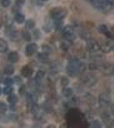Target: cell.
Instances as JSON below:
<instances>
[{
    "label": "cell",
    "mask_w": 114,
    "mask_h": 128,
    "mask_svg": "<svg viewBox=\"0 0 114 128\" xmlns=\"http://www.w3.org/2000/svg\"><path fill=\"white\" fill-rule=\"evenodd\" d=\"M7 100L10 105H16L18 101L17 96L16 95L13 93L9 95Z\"/></svg>",
    "instance_id": "10"
},
{
    "label": "cell",
    "mask_w": 114,
    "mask_h": 128,
    "mask_svg": "<svg viewBox=\"0 0 114 128\" xmlns=\"http://www.w3.org/2000/svg\"><path fill=\"white\" fill-rule=\"evenodd\" d=\"M40 107L36 102L31 104L30 112L34 115H37L40 112Z\"/></svg>",
    "instance_id": "12"
},
{
    "label": "cell",
    "mask_w": 114,
    "mask_h": 128,
    "mask_svg": "<svg viewBox=\"0 0 114 128\" xmlns=\"http://www.w3.org/2000/svg\"><path fill=\"white\" fill-rule=\"evenodd\" d=\"M8 58L9 61L12 63H16L19 61L20 57L19 54L16 51L10 52L8 54Z\"/></svg>",
    "instance_id": "6"
},
{
    "label": "cell",
    "mask_w": 114,
    "mask_h": 128,
    "mask_svg": "<svg viewBox=\"0 0 114 128\" xmlns=\"http://www.w3.org/2000/svg\"><path fill=\"white\" fill-rule=\"evenodd\" d=\"M0 3L3 8H7L10 5L11 2L10 0H0Z\"/></svg>",
    "instance_id": "23"
},
{
    "label": "cell",
    "mask_w": 114,
    "mask_h": 128,
    "mask_svg": "<svg viewBox=\"0 0 114 128\" xmlns=\"http://www.w3.org/2000/svg\"><path fill=\"white\" fill-rule=\"evenodd\" d=\"M37 58L42 63H46L48 61V54L44 52H40L37 55Z\"/></svg>",
    "instance_id": "11"
},
{
    "label": "cell",
    "mask_w": 114,
    "mask_h": 128,
    "mask_svg": "<svg viewBox=\"0 0 114 128\" xmlns=\"http://www.w3.org/2000/svg\"><path fill=\"white\" fill-rule=\"evenodd\" d=\"M35 26V22L32 19H29L27 20L25 24V28L28 30L33 29Z\"/></svg>",
    "instance_id": "16"
},
{
    "label": "cell",
    "mask_w": 114,
    "mask_h": 128,
    "mask_svg": "<svg viewBox=\"0 0 114 128\" xmlns=\"http://www.w3.org/2000/svg\"><path fill=\"white\" fill-rule=\"evenodd\" d=\"M2 88L0 87V96L2 95Z\"/></svg>",
    "instance_id": "29"
},
{
    "label": "cell",
    "mask_w": 114,
    "mask_h": 128,
    "mask_svg": "<svg viewBox=\"0 0 114 128\" xmlns=\"http://www.w3.org/2000/svg\"><path fill=\"white\" fill-rule=\"evenodd\" d=\"M1 28H2V26H1V24H0V29H1Z\"/></svg>",
    "instance_id": "32"
},
{
    "label": "cell",
    "mask_w": 114,
    "mask_h": 128,
    "mask_svg": "<svg viewBox=\"0 0 114 128\" xmlns=\"http://www.w3.org/2000/svg\"><path fill=\"white\" fill-rule=\"evenodd\" d=\"M34 35L35 36V38H37V39L39 38L40 36V32L37 30H35L34 32Z\"/></svg>",
    "instance_id": "28"
},
{
    "label": "cell",
    "mask_w": 114,
    "mask_h": 128,
    "mask_svg": "<svg viewBox=\"0 0 114 128\" xmlns=\"http://www.w3.org/2000/svg\"><path fill=\"white\" fill-rule=\"evenodd\" d=\"M64 23L62 20H56L54 22V30L56 31H59L62 30L63 28Z\"/></svg>",
    "instance_id": "18"
},
{
    "label": "cell",
    "mask_w": 114,
    "mask_h": 128,
    "mask_svg": "<svg viewBox=\"0 0 114 128\" xmlns=\"http://www.w3.org/2000/svg\"><path fill=\"white\" fill-rule=\"evenodd\" d=\"M15 72V68L11 64H8L4 69V73L7 75H11Z\"/></svg>",
    "instance_id": "8"
},
{
    "label": "cell",
    "mask_w": 114,
    "mask_h": 128,
    "mask_svg": "<svg viewBox=\"0 0 114 128\" xmlns=\"http://www.w3.org/2000/svg\"><path fill=\"white\" fill-rule=\"evenodd\" d=\"M8 50V43L5 40L0 38V53H5Z\"/></svg>",
    "instance_id": "9"
},
{
    "label": "cell",
    "mask_w": 114,
    "mask_h": 128,
    "mask_svg": "<svg viewBox=\"0 0 114 128\" xmlns=\"http://www.w3.org/2000/svg\"><path fill=\"white\" fill-rule=\"evenodd\" d=\"M14 82V80L10 77H6L3 81V84L6 86H12Z\"/></svg>",
    "instance_id": "19"
},
{
    "label": "cell",
    "mask_w": 114,
    "mask_h": 128,
    "mask_svg": "<svg viewBox=\"0 0 114 128\" xmlns=\"http://www.w3.org/2000/svg\"><path fill=\"white\" fill-rule=\"evenodd\" d=\"M14 88L11 86H6L2 90V92L5 95H9L13 93Z\"/></svg>",
    "instance_id": "17"
},
{
    "label": "cell",
    "mask_w": 114,
    "mask_h": 128,
    "mask_svg": "<svg viewBox=\"0 0 114 128\" xmlns=\"http://www.w3.org/2000/svg\"><path fill=\"white\" fill-rule=\"evenodd\" d=\"M88 1H89L90 2H91V1H92L93 0H87Z\"/></svg>",
    "instance_id": "31"
},
{
    "label": "cell",
    "mask_w": 114,
    "mask_h": 128,
    "mask_svg": "<svg viewBox=\"0 0 114 128\" xmlns=\"http://www.w3.org/2000/svg\"><path fill=\"white\" fill-rule=\"evenodd\" d=\"M113 30H114V26H113Z\"/></svg>",
    "instance_id": "33"
},
{
    "label": "cell",
    "mask_w": 114,
    "mask_h": 128,
    "mask_svg": "<svg viewBox=\"0 0 114 128\" xmlns=\"http://www.w3.org/2000/svg\"><path fill=\"white\" fill-rule=\"evenodd\" d=\"M34 73V70L31 66L25 65L22 67L21 70L20 74L22 76L26 78L31 77Z\"/></svg>",
    "instance_id": "4"
},
{
    "label": "cell",
    "mask_w": 114,
    "mask_h": 128,
    "mask_svg": "<svg viewBox=\"0 0 114 128\" xmlns=\"http://www.w3.org/2000/svg\"><path fill=\"white\" fill-rule=\"evenodd\" d=\"M63 34L66 40H70L74 38V30L73 26L67 25L63 29Z\"/></svg>",
    "instance_id": "3"
},
{
    "label": "cell",
    "mask_w": 114,
    "mask_h": 128,
    "mask_svg": "<svg viewBox=\"0 0 114 128\" xmlns=\"http://www.w3.org/2000/svg\"><path fill=\"white\" fill-rule=\"evenodd\" d=\"M9 37L10 40L13 42H19L22 38V34L18 31L14 30L10 32Z\"/></svg>",
    "instance_id": "5"
},
{
    "label": "cell",
    "mask_w": 114,
    "mask_h": 128,
    "mask_svg": "<svg viewBox=\"0 0 114 128\" xmlns=\"http://www.w3.org/2000/svg\"><path fill=\"white\" fill-rule=\"evenodd\" d=\"M45 75V72L42 70H39L37 72L36 74L35 75V81L37 82V84H40L44 78Z\"/></svg>",
    "instance_id": "7"
},
{
    "label": "cell",
    "mask_w": 114,
    "mask_h": 128,
    "mask_svg": "<svg viewBox=\"0 0 114 128\" xmlns=\"http://www.w3.org/2000/svg\"><path fill=\"white\" fill-rule=\"evenodd\" d=\"M26 92V88L24 85H23L21 86L20 88H19V93L20 95L21 96H23L25 94Z\"/></svg>",
    "instance_id": "25"
},
{
    "label": "cell",
    "mask_w": 114,
    "mask_h": 128,
    "mask_svg": "<svg viewBox=\"0 0 114 128\" xmlns=\"http://www.w3.org/2000/svg\"><path fill=\"white\" fill-rule=\"evenodd\" d=\"M41 1H42V2H47V1H48L49 0H41Z\"/></svg>",
    "instance_id": "30"
},
{
    "label": "cell",
    "mask_w": 114,
    "mask_h": 128,
    "mask_svg": "<svg viewBox=\"0 0 114 128\" xmlns=\"http://www.w3.org/2000/svg\"><path fill=\"white\" fill-rule=\"evenodd\" d=\"M67 15V11L64 8L55 7L50 11V16L55 20H62Z\"/></svg>",
    "instance_id": "1"
},
{
    "label": "cell",
    "mask_w": 114,
    "mask_h": 128,
    "mask_svg": "<svg viewBox=\"0 0 114 128\" xmlns=\"http://www.w3.org/2000/svg\"><path fill=\"white\" fill-rule=\"evenodd\" d=\"M9 118L12 120H16L17 119V116L15 114H10L9 115Z\"/></svg>",
    "instance_id": "27"
},
{
    "label": "cell",
    "mask_w": 114,
    "mask_h": 128,
    "mask_svg": "<svg viewBox=\"0 0 114 128\" xmlns=\"http://www.w3.org/2000/svg\"><path fill=\"white\" fill-rule=\"evenodd\" d=\"M22 38L26 42H30L32 40V36L31 33L28 31H24L22 34Z\"/></svg>",
    "instance_id": "15"
},
{
    "label": "cell",
    "mask_w": 114,
    "mask_h": 128,
    "mask_svg": "<svg viewBox=\"0 0 114 128\" xmlns=\"http://www.w3.org/2000/svg\"><path fill=\"white\" fill-rule=\"evenodd\" d=\"M25 15L22 14V13L17 12L16 13L15 16V20L17 23L22 24L25 20Z\"/></svg>",
    "instance_id": "13"
},
{
    "label": "cell",
    "mask_w": 114,
    "mask_h": 128,
    "mask_svg": "<svg viewBox=\"0 0 114 128\" xmlns=\"http://www.w3.org/2000/svg\"><path fill=\"white\" fill-rule=\"evenodd\" d=\"M25 2V0H15L16 6L17 8L21 7L23 5Z\"/></svg>",
    "instance_id": "24"
},
{
    "label": "cell",
    "mask_w": 114,
    "mask_h": 128,
    "mask_svg": "<svg viewBox=\"0 0 114 128\" xmlns=\"http://www.w3.org/2000/svg\"><path fill=\"white\" fill-rule=\"evenodd\" d=\"M38 49V45L34 43L28 44L25 48V54L27 57H31L37 52Z\"/></svg>",
    "instance_id": "2"
},
{
    "label": "cell",
    "mask_w": 114,
    "mask_h": 128,
    "mask_svg": "<svg viewBox=\"0 0 114 128\" xmlns=\"http://www.w3.org/2000/svg\"><path fill=\"white\" fill-rule=\"evenodd\" d=\"M98 30L99 32H100L101 34H104L105 35L107 36L110 31L108 30L107 26L105 24H101L98 26Z\"/></svg>",
    "instance_id": "14"
},
{
    "label": "cell",
    "mask_w": 114,
    "mask_h": 128,
    "mask_svg": "<svg viewBox=\"0 0 114 128\" xmlns=\"http://www.w3.org/2000/svg\"><path fill=\"white\" fill-rule=\"evenodd\" d=\"M13 80L14 82L17 83H20L22 82V79H21L19 76H15Z\"/></svg>",
    "instance_id": "26"
},
{
    "label": "cell",
    "mask_w": 114,
    "mask_h": 128,
    "mask_svg": "<svg viewBox=\"0 0 114 128\" xmlns=\"http://www.w3.org/2000/svg\"><path fill=\"white\" fill-rule=\"evenodd\" d=\"M42 49L43 52L45 54H49L51 52V49L50 47L47 44H43L42 46Z\"/></svg>",
    "instance_id": "22"
},
{
    "label": "cell",
    "mask_w": 114,
    "mask_h": 128,
    "mask_svg": "<svg viewBox=\"0 0 114 128\" xmlns=\"http://www.w3.org/2000/svg\"><path fill=\"white\" fill-rule=\"evenodd\" d=\"M8 111L7 105L4 102H0V114H4Z\"/></svg>",
    "instance_id": "20"
},
{
    "label": "cell",
    "mask_w": 114,
    "mask_h": 128,
    "mask_svg": "<svg viewBox=\"0 0 114 128\" xmlns=\"http://www.w3.org/2000/svg\"><path fill=\"white\" fill-rule=\"evenodd\" d=\"M81 24L82 26L85 28L86 29L92 28L94 26V22H91V21L84 22H82Z\"/></svg>",
    "instance_id": "21"
}]
</instances>
